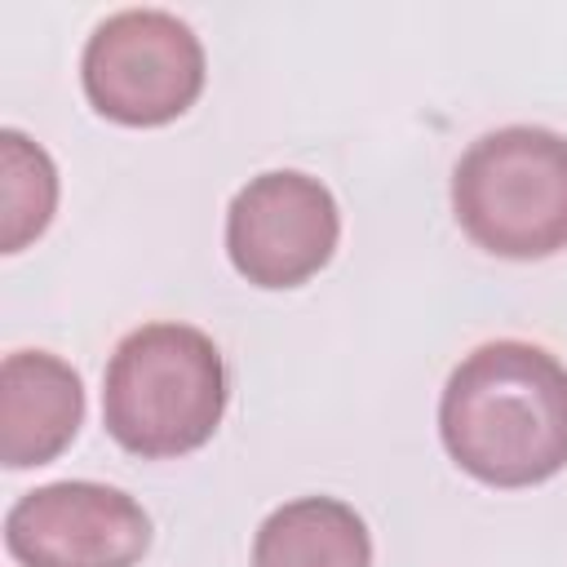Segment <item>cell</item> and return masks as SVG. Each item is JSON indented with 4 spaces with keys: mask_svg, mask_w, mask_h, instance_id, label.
<instances>
[{
    "mask_svg": "<svg viewBox=\"0 0 567 567\" xmlns=\"http://www.w3.org/2000/svg\"><path fill=\"white\" fill-rule=\"evenodd\" d=\"M447 456L487 487H532L567 465V368L532 341L470 350L439 399Z\"/></svg>",
    "mask_w": 567,
    "mask_h": 567,
    "instance_id": "obj_1",
    "label": "cell"
},
{
    "mask_svg": "<svg viewBox=\"0 0 567 567\" xmlns=\"http://www.w3.org/2000/svg\"><path fill=\"white\" fill-rule=\"evenodd\" d=\"M226 412V363L208 332L190 323L133 328L102 381V421L111 439L146 461L195 452Z\"/></svg>",
    "mask_w": 567,
    "mask_h": 567,
    "instance_id": "obj_2",
    "label": "cell"
},
{
    "mask_svg": "<svg viewBox=\"0 0 567 567\" xmlns=\"http://www.w3.org/2000/svg\"><path fill=\"white\" fill-rule=\"evenodd\" d=\"M452 213L492 257H554L567 248V137L540 124L483 133L452 168Z\"/></svg>",
    "mask_w": 567,
    "mask_h": 567,
    "instance_id": "obj_3",
    "label": "cell"
},
{
    "mask_svg": "<svg viewBox=\"0 0 567 567\" xmlns=\"http://www.w3.org/2000/svg\"><path fill=\"white\" fill-rule=\"evenodd\" d=\"M80 80L97 115L128 128L168 124L204 89V44L168 9H120L93 27Z\"/></svg>",
    "mask_w": 567,
    "mask_h": 567,
    "instance_id": "obj_4",
    "label": "cell"
},
{
    "mask_svg": "<svg viewBox=\"0 0 567 567\" xmlns=\"http://www.w3.org/2000/svg\"><path fill=\"white\" fill-rule=\"evenodd\" d=\"M341 213L332 190L297 168L252 177L226 208L230 266L257 288H297L319 275L337 248Z\"/></svg>",
    "mask_w": 567,
    "mask_h": 567,
    "instance_id": "obj_5",
    "label": "cell"
},
{
    "mask_svg": "<svg viewBox=\"0 0 567 567\" xmlns=\"http://www.w3.org/2000/svg\"><path fill=\"white\" fill-rule=\"evenodd\" d=\"M4 545L22 567H137L151 549V518L120 487L66 478L9 505Z\"/></svg>",
    "mask_w": 567,
    "mask_h": 567,
    "instance_id": "obj_6",
    "label": "cell"
},
{
    "mask_svg": "<svg viewBox=\"0 0 567 567\" xmlns=\"http://www.w3.org/2000/svg\"><path fill=\"white\" fill-rule=\"evenodd\" d=\"M84 421V385L49 350H13L0 368V461L9 470L49 465Z\"/></svg>",
    "mask_w": 567,
    "mask_h": 567,
    "instance_id": "obj_7",
    "label": "cell"
},
{
    "mask_svg": "<svg viewBox=\"0 0 567 567\" xmlns=\"http://www.w3.org/2000/svg\"><path fill=\"white\" fill-rule=\"evenodd\" d=\"M252 567H372V536L354 505L297 496L257 527Z\"/></svg>",
    "mask_w": 567,
    "mask_h": 567,
    "instance_id": "obj_8",
    "label": "cell"
},
{
    "mask_svg": "<svg viewBox=\"0 0 567 567\" xmlns=\"http://www.w3.org/2000/svg\"><path fill=\"white\" fill-rule=\"evenodd\" d=\"M0 159H4V252H18L27 239H35L58 204V173L53 159L18 128L0 133Z\"/></svg>",
    "mask_w": 567,
    "mask_h": 567,
    "instance_id": "obj_9",
    "label": "cell"
}]
</instances>
